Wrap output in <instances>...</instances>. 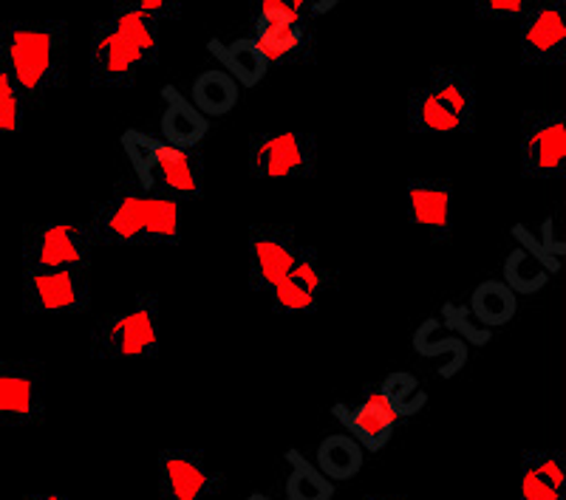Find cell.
Here are the masks:
<instances>
[{
    "mask_svg": "<svg viewBox=\"0 0 566 500\" xmlns=\"http://www.w3.org/2000/svg\"><path fill=\"white\" fill-rule=\"evenodd\" d=\"M286 500H332L335 498V483L328 481L326 475L315 467L306 456H301L297 449L286 453Z\"/></svg>",
    "mask_w": 566,
    "mask_h": 500,
    "instance_id": "484cf974",
    "label": "cell"
},
{
    "mask_svg": "<svg viewBox=\"0 0 566 500\" xmlns=\"http://www.w3.org/2000/svg\"><path fill=\"white\" fill-rule=\"evenodd\" d=\"M366 500H408L406 494H368Z\"/></svg>",
    "mask_w": 566,
    "mask_h": 500,
    "instance_id": "d590c367",
    "label": "cell"
},
{
    "mask_svg": "<svg viewBox=\"0 0 566 500\" xmlns=\"http://www.w3.org/2000/svg\"><path fill=\"white\" fill-rule=\"evenodd\" d=\"M159 60V23L139 12L114 9L91 34V85L123 91Z\"/></svg>",
    "mask_w": 566,
    "mask_h": 500,
    "instance_id": "3957f363",
    "label": "cell"
},
{
    "mask_svg": "<svg viewBox=\"0 0 566 500\" xmlns=\"http://www.w3.org/2000/svg\"><path fill=\"white\" fill-rule=\"evenodd\" d=\"M45 418V368L40 360H0V427H32Z\"/></svg>",
    "mask_w": 566,
    "mask_h": 500,
    "instance_id": "7c38bea8",
    "label": "cell"
},
{
    "mask_svg": "<svg viewBox=\"0 0 566 500\" xmlns=\"http://www.w3.org/2000/svg\"><path fill=\"white\" fill-rule=\"evenodd\" d=\"M0 68L23 105H43L69 83V23L7 20L0 26Z\"/></svg>",
    "mask_w": 566,
    "mask_h": 500,
    "instance_id": "6da1fadb",
    "label": "cell"
},
{
    "mask_svg": "<svg viewBox=\"0 0 566 500\" xmlns=\"http://www.w3.org/2000/svg\"><path fill=\"white\" fill-rule=\"evenodd\" d=\"M23 116H27V105L7 71L0 68V134H18L23 128Z\"/></svg>",
    "mask_w": 566,
    "mask_h": 500,
    "instance_id": "4dcf8cb0",
    "label": "cell"
},
{
    "mask_svg": "<svg viewBox=\"0 0 566 500\" xmlns=\"http://www.w3.org/2000/svg\"><path fill=\"white\" fill-rule=\"evenodd\" d=\"M413 351L424 357V360H444V365H439V376L442 379H453L468 365V345L459 337H453L437 317H428L417 328V333H413Z\"/></svg>",
    "mask_w": 566,
    "mask_h": 500,
    "instance_id": "7402d4cb",
    "label": "cell"
},
{
    "mask_svg": "<svg viewBox=\"0 0 566 500\" xmlns=\"http://www.w3.org/2000/svg\"><path fill=\"white\" fill-rule=\"evenodd\" d=\"M224 489V475L212 469L205 449H161L159 500H216Z\"/></svg>",
    "mask_w": 566,
    "mask_h": 500,
    "instance_id": "9a60e30c",
    "label": "cell"
},
{
    "mask_svg": "<svg viewBox=\"0 0 566 500\" xmlns=\"http://www.w3.org/2000/svg\"><path fill=\"white\" fill-rule=\"evenodd\" d=\"M125 159L130 164V179L139 190L168 195L176 201H196L205 193V161L199 150H181L150 136L145 130H125Z\"/></svg>",
    "mask_w": 566,
    "mask_h": 500,
    "instance_id": "5b68a950",
    "label": "cell"
},
{
    "mask_svg": "<svg viewBox=\"0 0 566 500\" xmlns=\"http://www.w3.org/2000/svg\"><path fill=\"white\" fill-rule=\"evenodd\" d=\"M476 14L482 20H495V23H510L524 14L530 0H476Z\"/></svg>",
    "mask_w": 566,
    "mask_h": 500,
    "instance_id": "d6a6232c",
    "label": "cell"
},
{
    "mask_svg": "<svg viewBox=\"0 0 566 500\" xmlns=\"http://www.w3.org/2000/svg\"><path fill=\"white\" fill-rule=\"evenodd\" d=\"M301 237L290 224H252L247 237L250 257V289L255 295H270L301 255Z\"/></svg>",
    "mask_w": 566,
    "mask_h": 500,
    "instance_id": "5bb4252c",
    "label": "cell"
},
{
    "mask_svg": "<svg viewBox=\"0 0 566 500\" xmlns=\"http://www.w3.org/2000/svg\"><path fill=\"white\" fill-rule=\"evenodd\" d=\"M161 348V302L156 291H139L128 306L99 317L91 328L88 353L94 362L154 360Z\"/></svg>",
    "mask_w": 566,
    "mask_h": 500,
    "instance_id": "8992f818",
    "label": "cell"
},
{
    "mask_svg": "<svg viewBox=\"0 0 566 500\" xmlns=\"http://www.w3.org/2000/svg\"><path fill=\"white\" fill-rule=\"evenodd\" d=\"M337 3H340V0H306V14H310V20L321 18V14L332 12Z\"/></svg>",
    "mask_w": 566,
    "mask_h": 500,
    "instance_id": "836d02e7",
    "label": "cell"
},
{
    "mask_svg": "<svg viewBox=\"0 0 566 500\" xmlns=\"http://www.w3.org/2000/svg\"><path fill=\"white\" fill-rule=\"evenodd\" d=\"M408 219L417 230L428 232L433 244L453 235V184L451 179H408Z\"/></svg>",
    "mask_w": 566,
    "mask_h": 500,
    "instance_id": "2e32d148",
    "label": "cell"
},
{
    "mask_svg": "<svg viewBox=\"0 0 566 500\" xmlns=\"http://www.w3.org/2000/svg\"><path fill=\"white\" fill-rule=\"evenodd\" d=\"M442 326L459 337L464 345H488L490 342V328L479 326L473 320V315L468 311V306H457V302H444L442 308Z\"/></svg>",
    "mask_w": 566,
    "mask_h": 500,
    "instance_id": "f546056e",
    "label": "cell"
},
{
    "mask_svg": "<svg viewBox=\"0 0 566 500\" xmlns=\"http://www.w3.org/2000/svg\"><path fill=\"white\" fill-rule=\"evenodd\" d=\"M241 88L239 83L221 68L201 71L199 77L193 79V91H190V103L196 105L199 114H205L207 119H221V116H230L232 110L239 108Z\"/></svg>",
    "mask_w": 566,
    "mask_h": 500,
    "instance_id": "603a6c76",
    "label": "cell"
},
{
    "mask_svg": "<svg viewBox=\"0 0 566 500\" xmlns=\"http://www.w3.org/2000/svg\"><path fill=\"white\" fill-rule=\"evenodd\" d=\"M114 9L139 12L156 23H170V20H179L181 0H114Z\"/></svg>",
    "mask_w": 566,
    "mask_h": 500,
    "instance_id": "1f68e13d",
    "label": "cell"
},
{
    "mask_svg": "<svg viewBox=\"0 0 566 500\" xmlns=\"http://www.w3.org/2000/svg\"><path fill=\"white\" fill-rule=\"evenodd\" d=\"M207 49L221 63V71H227L239 83V88H255V85H261L266 79L270 63H266L264 52L258 49L255 38H239L232 40V43L210 40Z\"/></svg>",
    "mask_w": 566,
    "mask_h": 500,
    "instance_id": "44dd1931",
    "label": "cell"
},
{
    "mask_svg": "<svg viewBox=\"0 0 566 500\" xmlns=\"http://www.w3.org/2000/svg\"><path fill=\"white\" fill-rule=\"evenodd\" d=\"M518 49L530 68H560L566 63L564 0H530L518 18Z\"/></svg>",
    "mask_w": 566,
    "mask_h": 500,
    "instance_id": "8fae6325",
    "label": "cell"
},
{
    "mask_svg": "<svg viewBox=\"0 0 566 500\" xmlns=\"http://www.w3.org/2000/svg\"><path fill=\"white\" fill-rule=\"evenodd\" d=\"M97 249L99 244L88 221L85 224H54V221L52 224H27L20 260H23V272H88Z\"/></svg>",
    "mask_w": 566,
    "mask_h": 500,
    "instance_id": "52a82bcc",
    "label": "cell"
},
{
    "mask_svg": "<svg viewBox=\"0 0 566 500\" xmlns=\"http://www.w3.org/2000/svg\"><path fill=\"white\" fill-rule=\"evenodd\" d=\"M547 266L541 264L538 257L530 255L522 246H513L504 260V283L513 295H538L541 289H547L549 283Z\"/></svg>",
    "mask_w": 566,
    "mask_h": 500,
    "instance_id": "4316f807",
    "label": "cell"
},
{
    "mask_svg": "<svg viewBox=\"0 0 566 500\" xmlns=\"http://www.w3.org/2000/svg\"><path fill=\"white\" fill-rule=\"evenodd\" d=\"M522 173L533 181L566 179L564 110H527L522 116Z\"/></svg>",
    "mask_w": 566,
    "mask_h": 500,
    "instance_id": "9c48e42d",
    "label": "cell"
},
{
    "mask_svg": "<svg viewBox=\"0 0 566 500\" xmlns=\"http://www.w3.org/2000/svg\"><path fill=\"white\" fill-rule=\"evenodd\" d=\"M518 500H566V458L560 449L524 453Z\"/></svg>",
    "mask_w": 566,
    "mask_h": 500,
    "instance_id": "ac0fdd59",
    "label": "cell"
},
{
    "mask_svg": "<svg viewBox=\"0 0 566 500\" xmlns=\"http://www.w3.org/2000/svg\"><path fill=\"white\" fill-rule=\"evenodd\" d=\"M23 500H69L65 494H45V492H38V494H27Z\"/></svg>",
    "mask_w": 566,
    "mask_h": 500,
    "instance_id": "e575fe53",
    "label": "cell"
},
{
    "mask_svg": "<svg viewBox=\"0 0 566 500\" xmlns=\"http://www.w3.org/2000/svg\"><path fill=\"white\" fill-rule=\"evenodd\" d=\"M366 461V449L354 442L346 433H335V436H326L317 444V464L315 467L326 475L328 481H352L357 478V472L363 469Z\"/></svg>",
    "mask_w": 566,
    "mask_h": 500,
    "instance_id": "d4e9b609",
    "label": "cell"
},
{
    "mask_svg": "<svg viewBox=\"0 0 566 500\" xmlns=\"http://www.w3.org/2000/svg\"><path fill=\"white\" fill-rule=\"evenodd\" d=\"M380 393L397 418L417 416V413L424 411V404H428V391H424L422 382L408 371L388 373V376L382 379Z\"/></svg>",
    "mask_w": 566,
    "mask_h": 500,
    "instance_id": "83f0119b",
    "label": "cell"
},
{
    "mask_svg": "<svg viewBox=\"0 0 566 500\" xmlns=\"http://www.w3.org/2000/svg\"><path fill=\"white\" fill-rule=\"evenodd\" d=\"M468 311L479 326L493 331V328L513 322L515 311H518V295H513L504 280H484L470 295Z\"/></svg>",
    "mask_w": 566,
    "mask_h": 500,
    "instance_id": "cb8c5ba5",
    "label": "cell"
},
{
    "mask_svg": "<svg viewBox=\"0 0 566 500\" xmlns=\"http://www.w3.org/2000/svg\"><path fill=\"white\" fill-rule=\"evenodd\" d=\"M301 20H310L306 0H252V26L301 23Z\"/></svg>",
    "mask_w": 566,
    "mask_h": 500,
    "instance_id": "f1b7e54d",
    "label": "cell"
},
{
    "mask_svg": "<svg viewBox=\"0 0 566 500\" xmlns=\"http://www.w3.org/2000/svg\"><path fill=\"white\" fill-rule=\"evenodd\" d=\"M247 500H275V498H270V494H261V492H255V494H250V498Z\"/></svg>",
    "mask_w": 566,
    "mask_h": 500,
    "instance_id": "8d00e7d4",
    "label": "cell"
},
{
    "mask_svg": "<svg viewBox=\"0 0 566 500\" xmlns=\"http://www.w3.org/2000/svg\"><path fill=\"white\" fill-rule=\"evenodd\" d=\"M99 246H176L181 241V201L145 193L123 179L94 201L88 219Z\"/></svg>",
    "mask_w": 566,
    "mask_h": 500,
    "instance_id": "7a4b0ae2",
    "label": "cell"
},
{
    "mask_svg": "<svg viewBox=\"0 0 566 500\" xmlns=\"http://www.w3.org/2000/svg\"><path fill=\"white\" fill-rule=\"evenodd\" d=\"M165 110H161V141L181 150H199L201 141L210 134V119L196 110V105L179 94L174 85L161 91Z\"/></svg>",
    "mask_w": 566,
    "mask_h": 500,
    "instance_id": "d6986e66",
    "label": "cell"
},
{
    "mask_svg": "<svg viewBox=\"0 0 566 500\" xmlns=\"http://www.w3.org/2000/svg\"><path fill=\"white\" fill-rule=\"evenodd\" d=\"M317 170L315 134L286 130V134L250 136V173L264 181L312 179Z\"/></svg>",
    "mask_w": 566,
    "mask_h": 500,
    "instance_id": "ba28073f",
    "label": "cell"
},
{
    "mask_svg": "<svg viewBox=\"0 0 566 500\" xmlns=\"http://www.w3.org/2000/svg\"><path fill=\"white\" fill-rule=\"evenodd\" d=\"M91 306L88 272H23V311L32 317H74Z\"/></svg>",
    "mask_w": 566,
    "mask_h": 500,
    "instance_id": "4fadbf2b",
    "label": "cell"
},
{
    "mask_svg": "<svg viewBox=\"0 0 566 500\" xmlns=\"http://www.w3.org/2000/svg\"><path fill=\"white\" fill-rule=\"evenodd\" d=\"M335 418L348 430L346 436H352L368 453H380L394 438V430L399 424V418L394 416L388 402L382 398L380 387H368L366 396L354 407L335 404Z\"/></svg>",
    "mask_w": 566,
    "mask_h": 500,
    "instance_id": "e0dca14e",
    "label": "cell"
},
{
    "mask_svg": "<svg viewBox=\"0 0 566 500\" xmlns=\"http://www.w3.org/2000/svg\"><path fill=\"white\" fill-rule=\"evenodd\" d=\"M337 286L335 272L328 269L326 260L315 246H301L295 266L277 280L275 289L270 291L272 311L281 317H301L315 315Z\"/></svg>",
    "mask_w": 566,
    "mask_h": 500,
    "instance_id": "30bf717a",
    "label": "cell"
},
{
    "mask_svg": "<svg viewBox=\"0 0 566 500\" xmlns=\"http://www.w3.org/2000/svg\"><path fill=\"white\" fill-rule=\"evenodd\" d=\"M476 79L473 68L462 65L431 68L408 97V130L413 136H468L476 130Z\"/></svg>",
    "mask_w": 566,
    "mask_h": 500,
    "instance_id": "277c9868",
    "label": "cell"
},
{
    "mask_svg": "<svg viewBox=\"0 0 566 500\" xmlns=\"http://www.w3.org/2000/svg\"><path fill=\"white\" fill-rule=\"evenodd\" d=\"M255 29V43L264 52L266 63H315V34H312L310 20L301 23H270V26Z\"/></svg>",
    "mask_w": 566,
    "mask_h": 500,
    "instance_id": "ffe728a7",
    "label": "cell"
}]
</instances>
